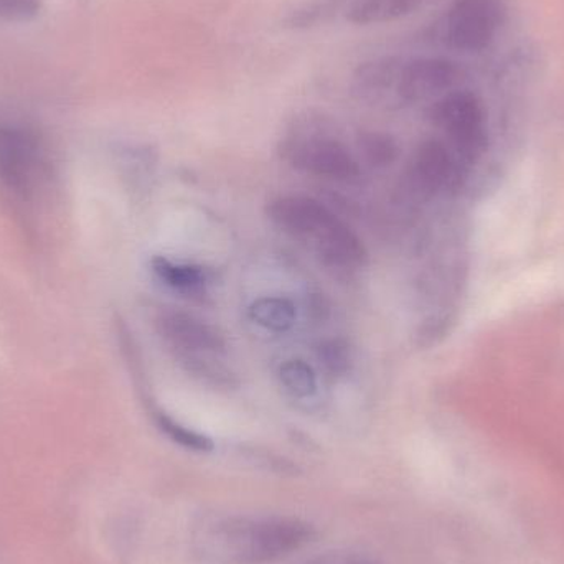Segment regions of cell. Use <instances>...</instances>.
Here are the masks:
<instances>
[{
  "instance_id": "11",
  "label": "cell",
  "mask_w": 564,
  "mask_h": 564,
  "mask_svg": "<svg viewBox=\"0 0 564 564\" xmlns=\"http://www.w3.org/2000/svg\"><path fill=\"white\" fill-rule=\"evenodd\" d=\"M314 250L327 267L337 270H360L368 260L364 241L340 220L315 245Z\"/></svg>"
},
{
  "instance_id": "18",
  "label": "cell",
  "mask_w": 564,
  "mask_h": 564,
  "mask_svg": "<svg viewBox=\"0 0 564 564\" xmlns=\"http://www.w3.org/2000/svg\"><path fill=\"white\" fill-rule=\"evenodd\" d=\"M282 387L294 398H311L317 391V377L314 368L304 360H288L281 365Z\"/></svg>"
},
{
  "instance_id": "5",
  "label": "cell",
  "mask_w": 564,
  "mask_h": 564,
  "mask_svg": "<svg viewBox=\"0 0 564 564\" xmlns=\"http://www.w3.org/2000/svg\"><path fill=\"white\" fill-rule=\"evenodd\" d=\"M470 167H467L443 139H426L414 149L408 165V177L417 194L436 197L456 194L466 185Z\"/></svg>"
},
{
  "instance_id": "12",
  "label": "cell",
  "mask_w": 564,
  "mask_h": 564,
  "mask_svg": "<svg viewBox=\"0 0 564 564\" xmlns=\"http://www.w3.org/2000/svg\"><path fill=\"white\" fill-rule=\"evenodd\" d=\"M431 2L433 0H354L345 17L354 25H383L413 15Z\"/></svg>"
},
{
  "instance_id": "21",
  "label": "cell",
  "mask_w": 564,
  "mask_h": 564,
  "mask_svg": "<svg viewBox=\"0 0 564 564\" xmlns=\"http://www.w3.org/2000/svg\"><path fill=\"white\" fill-rule=\"evenodd\" d=\"M307 564H380L373 558L354 552H325L312 558Z\"/></svg>"
},
{
  "instance_id": "4",
  "label": "cell",
  "mask_w": 564,
  "mask_h": 564,
  "mask_svg": "<svg viewBox=\"0 0 564 564\" xmlns=\"http://www.w3.org/2000/svg\"><path fill=\"white\" fill-rule=\"evenodd\" d=\"M506 15V0H453L444 17V43L456 52H482L492 45Z\"/></svg>"
},
{
  "instance_id": "20",
  "label": "cell",
  "mask_w": 564,
  "mask_h": 564,
  "mask_svg": "<svg viewBox=\"0 0 564 564\" xmlns=\"http://www.w3.org/2000/svg\"><path fill=\"white\" fill-rule=\"evenodd\" d=\"M36 0H0V17L6 20H30L39 13Z\"/></svg>"
},
{
  "instance_id": "17",
  "label": "cell",
  "mask_w": 564,
  "mask_h": 564,
  "mask_svg": "<svg viewBox=\"0 0 564 564\" xmlns=\"http://www.w3.org/2000/svg\"><path fill=\"white\" fill-rule=\"evenodd\" d=\"M154 423L162 434H165L172 443L178 444L184 449L195 451V453H210L214 449V441L210 437L184 426L164 411H154Z\"/></svg>"
},
{
  "instance_id": "14",
  "label": "cell",
  "mask_w": 564,
  "mask_h": 564,
  "mask_svg": "<svg viewBox=\"0 0 564 564\" xmlns=\"http://www.w3.org/2000/svg\"><path fill=\"white\" fill-rule=\"evenodd\" d=\"M354 0H311L289 12L284 26L291 30H308L330 22L338 13H347Z\"/></svg>"
},
{
  "instance_id": "19",
  "label": "cell",
  "mask_w": 564,
  "mask_h": 564,
  "mask_svg": "<svg viewBox=\"0 0 564 564\" xmlns=\"http://www.w3.org/2000/svg\"><path fill=\"white\" fill-rule=\"evenodd\" d=\"M317 358L328 377H344L351 367L350 348L338 338H332V340L321 344Z\"/></svg>"
},
{
  "instance_id": "13",
  "label": "cell",
  "mask_w": 564,
  "mask_h": 564,
  "mask_svg": "<svg viewBox=\"0 0 564 564\" xmlns=\"http://www.w3.org/2000/svg\"><path fill=\"white\" fill-rule=\"evenodd\" d=\"M250 317L254 324L271 332H288L295 324L297 311L285 297H260L251 304Z\"/></svg>"
},
{
  "instance_id": "16",
  "label": "cell",
  "mask_w": 564,
  "mask_h": 564,
  "mask_svg": "<svg viewBox=\"0 0 564 564\" xmlns=\"http://www.w3.org/2000/svg\"><path fill=\"white\" fill-rule=\"evenodd\" d=\"M358 151L371 167L383 169L393 164L400 154V145L393 135L381 131H364L358 135Z\"/></svg>"
},
{
  "instance_id": "7",
  "label": "cell",
  "mask_w": 564,
  "mask_h": 564,
  "mask_svg": "<svg viewBox=\"0 0 564 564\" xmlns=\"http://www.w3.org/2000/svg\"><path fill=\"white\" fill-rule=\"evenodd\" d=\"M43 161L39 142L22 129L0 126V181L15 194L33 191L42 174Z\"/></svg>"
},
{
  "instance_id": "10",
  "label": "cell",
  "mask_w": 564,
  "mask_h": 564,
  "mask_svg": "<svg viewBox=\"0 0 564 564\" xmlns=\"http://www.w3.org/2000/svg\"><path fill=\"white\" fill-rule=\"evenodd\" d=\"M401 58L403 56L384 55L361 63L355 69L351 79L355 95L368 102L393 101L394 83Z\"/></svg>"
},
{
  "instance_id": "15",
  "label": "cell",
  "mask_w": 564,
  "mask_h": 564,
  "mask_svg": "<svg viewBox=\"0 0 564 564\" xmlns=\"http://www.w3.org/2000/svg\"><path fill=\"white\" fill-rule=\"evenodd\" d=\"M152 271L169 288L178 292H187V294L204 291L205 281H207L200 268L174 263L164 257L154 258Z\"/></svg>"
},
{
  "instance_id": "8",
  "label": "cell",
  "mask_w": 564,
  "mask_h": 564,
  "mask_svg": "<svg viewBox=\"0 0 564 564\" xmlns=\"http://www.w3.org/2000/svg\"><path fill=\"white\" fill-rule=\"evenodd\" d=\"M268 217L284 234L314 247L338 218L325 205L304 195H284L274 198L267 208Z\"/></svg>"
},
{
  "instance_id": "3",
  "label": "cell",
  "mask_w": 564,
  "mask_h": 564,
  "mask_svg": "<svg viewBox=\"0 0 564 564\" xmlns=\"http://www.w3.org/2000/svg\"><path fill=\"white\" fill-rule=\"evenodd\" d=\"M427 119L467 167L479 164L489 151L486 106L476 93L459 88L446 93L430 106Z\"/></svg>"
},
{
  "instance_id": "6",
  "label": "cell",
  "mask_w": 564,
  "mask_h": 564,
  "mask_svg": "<svg viewBox=\"0 0 564 564\" xmlns=\"http://www.w3.org/2000/svg\"><path fill=\"white\" fill-rule=\"evenodd\" d=\"M464 72L459 63L446 56H416L401 58L394 83L393 101L400 105L434 99L457 89L463 82Z\"/></svg>"
},
{
  "instance_id": "1",
  "label": "cell",
  "mask_w": 564,
  "mask_h": 564,
  "mask_svg": "<svg viewBox=\"0 0 564 564\" xmlns=\"http://www.w3.org/2000/svg\"><path fill=\"white\" fill-rule=\"evenodd\" d=\"M314 535V527L295 517L234 516L205 523L195 542L212 562L263 564L297 552Z\"/></svg>"
},
{
  "instance_id": "2",
  "label": "cell",
  "mask_w": 564,
  "mask_h": 564,
  "mask_svg": "<svg viewBox=\"0 0 564 564\" xmlns=\"http://www.w3.org/2000/svg\"><path fill=\"white\" fill-rule=\"evenodd\" d=\"M281 155L292 167L332 181H354L360 164L337 139L327 116L305 111L294 119L281 141Z\"/></svg>"
},
{
  "instance_id": "9",
  "label": "cell",
  "mask_w": 564,
  "mask_h": 564,
  "mask_svg": "<svg viewBox=\"0 0 564 564\" xmlns=\"http://www.w3.org/2000/svg\"><path fill=\"white\" fill-rule=\"evenodd\" d=\"M158 330L178 355L221 354L227 347L217 328L184 312L171 311L159 315Z\"/></svg>"
}]
</instances>
